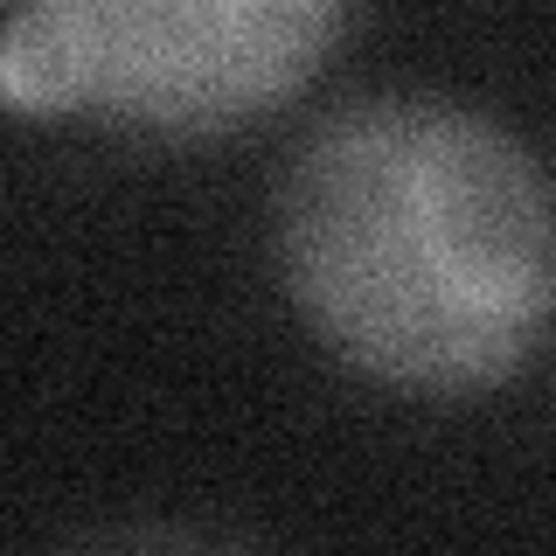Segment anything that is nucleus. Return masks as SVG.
<instances>
[{"mask_svg": "<svg viewBox=\"0 0 556 556\" xmlns=\"http://www.w3.org/2000/svg\"><path fill=\"white\" fill-rule=\"evenodd\" d=\"M341 35L320 0H35L0 22V91L147 132H223L292 98Z\"/></svg>", "mask_w": 556, "mask_h": 556, "instance_id": "2", "label": "nucleus"}, {"mask_svg": "<svg viewBox=\"0 0 556 556\" xmlns=\"http://www.w3.org/2000/svg\"><path fill=\"white\" fill-rule=\"evenodd\" d=\"M278 265L355 369L480 390L529 355L556 306V208L529 147L486 112L376 91L300 139Z\"/></svg>", "mask_w": 556, "mask_h": 556, "instance_id": "1", "label": "nucleus"}, {"mask_svg": "<svg viewBox=\"0 0 556 556\" xmlns=\"http://www.w3.org/2000/svg\"><path fill=\"white\" fill-rule=\"evenodd\" d=\"M153 556H181V549H153Z\"/></svg>", "mask_w": 556, "mask_h": 556, "instance_id": "3", "label": "nucleus"}]
</instances>
